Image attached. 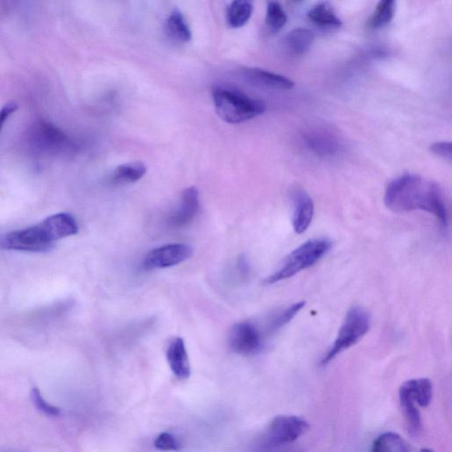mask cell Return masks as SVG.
<instances>
[{
    "instance_id": "obj_1",
    "label": "cell",
    "mask_w": 452,
    "mask_h": 452,
    "mask_svg": "<svg viewBox=\"0 0 452 452\" xmlns=\"http://www.w3.org/2000/svg\"><path fill=\"white\" fill-rule=\"evenodd\" d=\"M384 203L395 213L424 210L434 215L444 227L448 225L443 190L436 182L419 175L406 173L392 180L385 191Z\"/></svg>"
},
{
    "instance_id": "obj_2",
    "label": "cell",
    "mask_w": 452,
    "mask_h": 452,
    "mask_svg": "<svg viewBox=\"0 0 452 452\" xmlns=\"http://www.w3.org/2000/svg\"><path fill=\"white\" fill-rule=\"evenodd\" d=\"M79 232L76 219L69 213L51 215L38 225L0 236V249L44 253L54 249L55 242Z\"/></svg>"
},
{
    "instance_id": "obj_3",
    "label": "cell",
    "mask_w": 452,
    "mask_h": 452,
    "mask_svg": "<svg viewBox=\"0 0 452 452\" xmlns=\"http://www.w3.org/2000/svg\"><path fill=\"white\" fill-rule=\"evenodd\" d=\"M212 98L219 118L228 124L249 121L266 111L264 102L232 88L215 87L212 90Z\"/></svg>"
},
{
    "instance_id": "obj_4",
    "label": "cell",
    "mask_w": 452,
    "mask_h": 452,
    "mask_svg": "<svg viewBox=\"0 0 452 452\" xmlns=\"http://www.w3.org/2000/svg\"><path fill=\"white\" fill-rule=\"evenodd\" d=\"M331 246L330 240L326 239H310L302 244L285 258L277 271L265 279L263 284H275L313 266L326 256Z\"/></svg>"
},
{
    "instance_id": "obj_5",
    "label": "cell",
    "mask_w": 452,
    "mask_h": 452,
    "mask_svg": "<svg viewBox=\"0 0 452 452\" xmlns=\"http://www.w3.org/2000/svg\"><path fill=\"white\" fill-rule=\"evenodd\" d=\"M370 316L360 307H353L346 314L342 326L339 328L337 338L326 355L321 360V365H326L339 353L355 345L367 333L370 328Z\"/></svg>"
},
{
    "instance_id": "obj_6",
    "label": "cell",
    "mask_w": 452,
    "mask_h": 452,
    "mask_svg": "<svg viewBox=\"0 0 452 452\" xmlns=\"http://www.w3.org/2000/svg\"><path fill=\"white\" fill-rule=\"evenodd\" d=\"M309 429V423L300 417L280 415L275 417L268 424L263 436L267 447H277L292 444L298 440Z\"/></svg>"
},
{
    "instance_id": "obj_7",
    "label": "cell",
    "mask_w": 452,
    "mask_h": 452,
    "mask_svg": "<svg viewBox=\"0 0 452 452\" xmlns=\"http://www.w3.org/2000/svg\"><path fill=\"white\" fill-rule=\"evenodd\" d=\"M192 247L186 244H168L147 254L143 261L145 270H160L176 266L192 256Z\"/></svg>"
},
{
    "instance_id": "obj_8",
    "label": "cell",
    "mask_w": 452,
    "mask_h": 452,
    "mask_svg": "<svg viewBox=\"0 0 452 452\" xmlns=\"http://www.w3.org/2000/svg\"><path fill=\"white\" fill-rule=\"evenodd\" d=\"M229 345L238 355H251L260 351L263 340L260 331L253 323L242 321L236 323L230 331Z\"/></svg>"
},
{
    "instance_id": "obj_9",
    "label": "cell",
    "mask_w": 452,
    "mask_h": 452,
    "mask_svg": "<svg viewBox=\"0 0 452 452\" xmlns=\"http://www.w3.org/2000/svg\"><path fill=\"white\" fill-rule=\"evenodd\" d=\"M199 192L196 186L184 189L178 208L169 218V225L172 228H182L190 224L199 211Z\"/></svg>"
},
{
    "instance_id": "obj_10",
    "label": "cell",
    "mask_w": 452,
    "mask_h": 452,
    "mask_svg": "<svg viewBox=\"0 0 452 452\" xmlns=\"http://www.w3.org/2000/svg\"><path fill=\"white\" fill-rule=\"evenodd\" d=\"M292 225L298 234L305 232L312 222L314 205L312 198L302 189L293 193Z\"/></svg>"
},
{
    "instance_id": "obj_11",
    "label": "cell",
    "mask_w": 452,
    "mask_h": 452,
    "mask_svg": "<svg viewBox=\"0 0 452 452\" xmlns=\"http://www.w3.org/2000/svg\"><path fill=\"white\" fill-rule=\"evenodd\" d=\"M303 139L306 146L321 157H332L341 150L338 138L324 130H309L304 134Z\"/></svg>"
},
{
    "instance_id": "obj_12",
    "label": "cell",
    "mask_w": 452,
    "mask_h": 452,
    "mask_svg": "<svg viewBox=\"0 0 452 452\" xmlns=\"http://www.w3.org/2000/svg\"><path fill=\"white\" fill-rule=\"evenodd\" d=\"M166 359L170 369L174 376L179 380H186L190 376L191 369L189 355L185 342L182 338L177 337L172 339L166 349Z\"/></svg>"
},
{
    "instance_id": "obj_13",
    "label": "cell",
    "mask_w": 452,
    "mask_h": 452,
    "mask_svg": "<svg viewBox=\"0 0 452 452\" xmlns=\"http://www.w3.org/2000/svg\"><path fill=\"white\" fill-rule=\"evenodd\" d=\"M243 73L249 83L256 86L280 90H289L295 87V83L289 78L268 71L247 67Z\"/></svg>"
},
{
    "instance_id": "obj_14",
    "label": "cell",
    "mask_w": 452,
    "mask_h": 452,
    "mask_svg": "<svg viewBox=\"0 0 452 452\" xmlns=\"http://www.w3.org/2000/svg\"><path fill=\"white\" fill-rule=\"evenodd\" d=\"M399 402L408 424L409 433L412 436H419L422 430V418L408 384L405 383L399 388Z\"/></svg>"
},
{
    "instance_id": "obj_15",
    "label": "cell",
    "mask_w": 452,
    "mask_h": 452,
    "mask_svg": "<svg viewBox=\"0 0 452 452\" xmlns=\"http://www.w3.org/2000/svg\"><path fill=\"white\" fill-rule=\"evenodd\" d=\"M37 133L39 143H42V145L47 148L61 150L72 146L69 138L51 124L41 123L37 126Z\"/></svg>"
},
{
    "instance_id": "obj_16",
    "label": "cell",
    "mask_w": 452,
    "mask_h": 452,
    "mask_svg": "<svg viewBox=\"0 0 452 452\" xmlns=\"http://www.w3.org/2000/svg\"><path fill=\"white\" fill-rule=\"evenodd\" d=\"M146 165L141 162H132L118 166L112 172V182L115 185H127L137 182L146 174Z\"/></svg>"
},
{
    "instance_id": "obj_17",
    "label": "cell",
    "mask_w": 452,
    "mask_h": 452,
    "mask_svg": "<svg viewBox=\"0 0 452 452\" xmlns=\"http://www.w3.org/2000/svg\"><path fill=\"white\" fill-rule=\"evenodd\" d=\"M314 40V35L307 28H298L292 30L285 38L286 47L295 55L309 52Z\"/></svg>"
},
{
    "instance_id": "obj_18",
    "label": "cell",
    "mask_w": 452,
    "mask_h": 452,
    "mask_svg": "<svg viewBox=\"0 0 452 452\" xmlns=\"http://www.w3.org/2000/svg\"><path fill=\"white\" fill-rule=\"evenodd\" d=\"M254 10V0H233L229 6L227 21L232 28H239L249 23Z\"/></svg>"
},
{
    "instance_id": "obj_19",
    "label": "cell",
    "mask_w": 452,
    "mask_h": 452,
    "mask_svg": "<svg viewBox=\"0 0 452 452\" xmlns=\"http://www.w3.org/2000/svg\"><path fill=\"white\" fill-rule=\"evenodd\" d=\"M166 33L172 40L179 42H189L192 38L189 25L183 14L178 10L173 11L166 20Z\"/></svg>"
},
{
    "instance_id": "obj_20",
    "label": "cell",
    "mask_w": 452,
    "mask_h": 452,
    "mask_svg": "<svg viewBox=\"0 0 452 452\" xmlns=\"http://www.w3.org/2000/svg\"><path fill=\"white\" fill-rule=\"evenodd\" d=\"M309 20L314 24L321 27L338 28L342 25V21L337 16L330 4L323 2L317 4L307 13Z\"/></svg>"
},
{
    "instance_id": "obj_21",
    "label": "cell",
    "mask_w": 452,
    "mask_h": 452,
    "mask_svg": "<svg viewBox=\"0 0 452 452\" xmlns=\"http://www.w3.org/2000/svg\"><path fill=\"white\" fill-rule=\"evenodd\" d=\"M411 450L399 434L385 433L374 441L372 451L374 452H408Z\"/></svg>"
},
{
    "instance_id": "obj_22",
    "label": "cell",
    "mask_w": 452,
    "mask_h": 452,
    "mask_svg": "<svg viewBox=\"0 0 452 452\" xmlns=\"http://www.w3.org/2000/svg\"><path fill=\"white\" fill-rule=\"evenodd\" d=\"M405 383L408 384L413 400L417 404L422 408H427L429 405L433 395L432 383L430 380L427 378H420V379L405 381Z\"/></svg>"
},
{
    "instance_id": "obj_23",
    "label": "cell",
    "mask_w": 452,
    "mask_h": 452,
    "mask_svg": "<svg viewBox=\"0 0 452 452\" xmlns=\"http://www.w3.org/2000/svg\"><path fill=\"white\" fill-rule=\"evenodd\" d=\"M396 3L397 0H380L370 20L371 26L374 28L387 26L394 18Z\"/></svg>"
},
{
    "instance_id": "obj_24",
    "label": "cell",
    "mask_w": 452,
    "mask_h": 452,
    "mask_svg": "<svg viewBox=\"0 0 452 452\" xmlns=\"http://www.w3.org/2000/svg\"><path fill=\"white\" fill-rule=\"evenodd\" d=\"M287 23V16L282 6L277 1L268 4L266 11V23L271 30L278 31Z\"/></svg>"
},
{
    "instance_id": "obj_25",
    "label": "cell",
    "mask_w": 452,
    "mask_h": 452,
    "mask_svg": "<svg viewBox=\"0 0 452 452\" xmlns=\"http://www.w3.org/2000/svg\"><path fill=\"white\" fill-rule=\"evenodd\" d=\"M305 304V302H296L292 304V306L286 307V309L281 311L280 313H278L271 321L270 331H277L279 328L284 327L285 324L291 321L293 317L303 309Z\"/></svg>"
},
{
    "instance_id": "obj_26",
    "label": "cell",
    "mask_w": 452,
    "mask_h": 452,
    "mask_svg": "<svg viewBox=\"0 0 452 452\" xmlns=\"http://www.w3.org/2000/svg\"><path fill=\"white\" fill-rule=\"evenodd\" d=\"M31 399L35 408L46 415L59 416L60 413H61L59 408L48 404V403L44 400V398L42 397L40 391H39L37 388H34L33 390L31 391Z\"/></svg>"
},
{
    "instance_id": "obj_27",
    "label": "cell",
    "mask_w": 452,
    "mask_h": 452,
    "mask_svg": "<svg viewBox=\"0 0 452 452\" xmlns=\"http://www.w3.org/2000/svg\"><path fill=\"white\" fill-rule=\"evenodd\" d=\"M155 447L159 451H178L179 448V441L173 434L162 433L155 438Z\"/></svg>"
},
{
    "instance_id": "obj_28",
    "label": "cell",
    "mask_w": 452,
    "mask_h": 452,
    "mask_svg": "<svg viewBox=\"0 0 452 452\" xmlns=\"http://www.w3.org/2000/svg\"><path fill=\"white\" fill-rule=\"evenodd\" d=\"M430 150L437 157L445 159L451 162L452 160V146L451 143L448 141H439L431 145Z\"/></svg>"
},
{
    "instance_id": "obj_29",
    "label": "cell",
    "mask_w": 452,
    "mask_h": 452,
    "mask_svg": "<svg viewBox=\"0 0 452 452\" xmlns=\"http://www.w3.org/2000/svg\"><path fill=\"white\" fill-rule=\"evenodd\" d=\"M17 109V105L14 102H8L4 107L0 109V132L3 129L4 125L9 117L13 114Z\"/></svg>"
}]
</instances>
